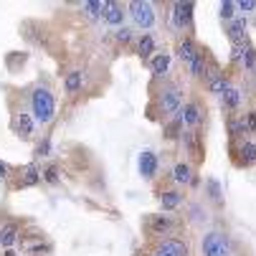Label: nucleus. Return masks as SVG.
Segmentation results:
<instances>
[{"label":"nucleus","instance_id":"obj_1","mask_svg":"<svg viewBox=\"0 0 256 256\" xmlns=\"http://www.w3.org/2000/svg\"><path fill=\"white\" fill-rule=\"evenodd\" d=\"M30 109H33V117L36 122L41 124H48L56 114V99L48 89H36L33 96H30Z\"/></svg>","mask_w":256,"mask_h":256},{"label":"nucleus","instance_id":"obj_2","mask_svg":"<svg viewBox=\"0 0 256 256\" xmlns=\"http://www.w3.org/2000/svg\"><path fill=\"white\" fill-rule=\"evenodd\" d=\"M231 254V244L228 236L221 231H210L203 238V256H228Z\"/></svg>","mask_w":256,"mask_h":256},{"label":"nucleus","instance_id":"obj_3","mask_svg":"<svg viewBox=\"0 0 256 256\" xmlns=\"http://www.w3.org/2000/svg\"><path fill=\"white\" fill-rule=\"evenodd\" d=\"M132 20L140 26V28H152L155 23V8L152 3H148V0H132V3L127 6Z\"/></svg>","mask_w":256,"mask_h":256},{"label":"nucleus","instance_id":"obj_4","mask_svg":"<svg viewBox=\"0 0 256 256\" xmlns=\"http://www.w3.org/2000/svg\"><path fill=\"white\" fill-rule=\"evenodd\" d=\"M193 3H175L172 6V26L180 28V30H186L193 26Z\"/></svg>","mask_w":256,"mask_h":256},{"label":"nucleus","instance_id":"obj_5","mask_svg":"<svg viewBox=\"0 0 256 256\" xmlns=\"http://www.w3.org/2000/svg\"><path fill=\"white\" fill-rule=\"evenodd\" d=\"M180 104H182V96L175 86L160 92V109L165 114H180Z\"/></svg>","mask_w":256,"mask_h":256},{"label":"nucleus","instance_id":"obj_6","mask_svg":"<svg viewBox=\"0 0 256 256\" xmlns=\"http://www.w3.org/2000/svg\"><path fill=\"white\" fill-rule=\"evenodd\" d=\"M182 144H186L188 155H190L196 162H200V160H203V137H200L196 130L182 132Z\"/></svg>","mask_w":256,"mask_h":256},{"label":"nucleus","instance_id":"obj_7","mask_svg":"<svg viewBox=\"0 0 256 256\" xmlns=\"http://www.w3.org/2000/svg\"><path fill=\"white\" fill-rule=\"evenodd\" d=\"M206 79H208V89L213 92V94H224L231 84H228V79L221 74V68L218 66H210L208 71H206Z\"/></svg>","mask_w":256,"mask_h":256},{"label":"nucleus","instance_id":"obj_8","mask_svg":"<svg viewBox=\"0 0 256 256\" xmlns=\"http://www.w3.org/2000/svg\"><path fill=\"white\" fill-rule=\"evenodd\" d=\"M13 130H16V134H18L20 140H30V137H33V130H36L33 117L26 114V112H18V114L13 117Z\"/></svg>","mask_w":256,"mask_h":256},{"label":"nucleus","instance_id":"obj_9","mask_svg":"<svg viewBox=\"0 0 256 256\" xmlns=\"http://www.w3.org/2000/svg\"><path fill=\"white\" fill-rule=\"evenodd\" d=\"M175 54H178V58H180L182 64H188V66H190L200 51L196 48L193 38H180V41H178V46H175Z\"/></svg>","mask_w":256,"mask_h":256},{"label":"nucleus","instance_id":"obj_10","mask_svg":"<svg viewBox=\"0 0 256 256\" xmlns=\"http://www.w3.org/2000/svg\"><path fill=\"white\" fill-rule=\"evenodd\" d=\"M180 117H182V122H186L188 127H196L203 120V109H200L198 102H190V104H186V106L180 109Z\"/></svg>","mask_w":256,"mask_h":256},{"label":"nucleus","instance_id":"obj_11","mask_svg":"<svg viewBox=\"0 0 256 256\" xmlns=\"http://www.w3.org/2000/svg\"><path fill=\"white\" fill-rule=\"evenodd\" d=\"M228 38L234 46H244L246 44V20L244 18H236L228 23Z\"/></svg>","mask_w":256,"mask_h":256},{"label":"nucleus","instance_id":"obj_12","mask_svg":"<svg viewBox=\"0 0 256 256\" xmlns=\"http://www.w3.org/2000/svg\"><path fill=\"white\" fill-rule=\"evenodd\" d=\"M82 84H84V74H82L79 68L68 71V74H66V79H64V89H66V94H68V96L79 94V92H82Z\"/></svg>","mask_w":256,"mask_h":256},{"label":"nucleus","instance_id":"obj_13","mask_svg":"<svg viewBox=\"0 0 256 256\" xmlns=\"http://www.w3.org/2000/svg\"><path fill=\"white\" fill-rule=\"evenodd\" d=\"M18 224H13V221H8V224H3L0 226V246H6V248H10L16 241H18Z\"/></svg>","mask_w":256,"mask_h":256},{"label":"nucleus","instance_id":"obj_14","mask_svg":"<svg viewBox=\"0 0 256 256\" xmlns=\"http://www.w3.org/2000/svg\"><path fill=\"white\" fill-rule=\"evenodd\" d=\"M140 172L144 178H155V172H158V158H155V152H142L140 155Z\"/></svg>","mask_w":256,"mask_h":256},{"label":"nucleus","instance_id":"obj_15","mask_svg":"<svg viewBox=\"0 0 256 256\" xmlns=\"http://www.w3.org/2000/svg\"><path fill=\"white\" fill-rule=\"evenodd\" d=\"M104 20H106L109 26H120V28H122V20H124V8H122L120 3H106Z\"/></svg>","mask_w":256,"mask_h":256},{"label":"nucleus","instance_id":"obj_16","mask_svg":"<svg viewBox=\"0 0 256 256\" xmlns=\"http://www.w3.org/2000/svg\"><path fill=\"white\" fill-rule=\"evenodd\" d=\"M137 54L142 58H152L155 56V38L150 33H142L140 38H137Z\"/></svg>","mask_w":256,"mask_h":256},{"label":"nucleus","instance_id":"obj_17","mask_svg":"<svg viewBox=\"0 0 256 256\" xmlns=\"http://www.w3.org/2000/svg\"><path fill=\"white\" fill-rule=\"evenodd\" d=\"M148 228H150L152 234H168V231L172 228V218H170V216H150Z\"/></svg>","mask_w":256,"mask_h":256},{"label":"nucleus","instance_id":"obj_18","mask_svg":"<svg viewBox=\"0 0 256 256\" xmlns=\"http://www.w3.org/2000/svg\"><path fill=\"white\" fill-rule=\"evenodd\" d=\"M238 155H241V165H256V142L244 140L238 144Z\"/></svg>","mask_w":256,"mask_h":256},{"label":"nucleus","instance_id":"obj_19","mask_svg":"<svg viewBox=\"0 0 256 256\" xmlns=\"http://www.w3.org/2000/svg\"><path fill=\"white\" fill-rule=\"evenodd\" d=\"M150 68H152V74L155 76H162V74H168V68H170V54H155L152 58H150Z\"/></svg>","mask_w":256,"mask_h":256},{"label":"nucleus","instance_id":"obj_20","mask_svg":"<svg viewBox=\"0 0 256 256\" xmlns=\"http://www.w3.org/2000/svg\"><path fill=\"white\" fill-rule=\"evenodd\" d=\"M160 246H162L165 251H170L172 256H188V254H190V251H188V244L180 241V238H165Z\"/></svg>","mask_w":256,"mask_h":256},{"label":"nucleus","instance_id":"obj_21","mask_svg":"<svg viewBox=\"0 0 256 256\" xmlns=\"http://www.w3.org/2000/svg\"><path fill=\"white\" fill-rule=\"evenodd\" d=\"M36 182H41V172L36 170V165H28L20 175V182H18V188H30L36 186Z\"/></svg>","mask_w":256,"mask_h":256},{"label":"nucleus","instance_id":"obj_22","mask_svg":"<svg viewBox=\"0 0 256 256\" xmlns=\"http://www.w3.org/2000/svg\"><path fill=\"white\" fill-rule=\"evenodd\" d=\"M180 203H182V196H180L178 190H168V193L160 196V206H162V210H175Z\"/></svg>","mask_w":256,"mask_h":256},{"label":"nucleus","instance_id":"obj_23","mask_svg":"<svg viewBox=\"0 0 256 256\" xmlns=\"http://www.w3.org/2000/svg\"><path fill=\"white\" fill-rule=\"evenodd\" d=\"M172 180H175V182H193L190 165H186V162H178V165L172 168Z\"/></svg>","mask_w":256,"mask_h":256},{"label":"nucleus","instance_id":"obj_24","mask_svg":"<svg viewBox=\"0 0 256 256\" xmlns=\"http://www.w3.org/2000/svg\"><path fill=\"white\" fill-rule=\"evenodd\" d=\"M221 96H224V106H226V109H236V106L241 104V92H238L236 86H228Z\"/></svg>","mask_w":256,"mask_h":256},{"label":"nucleus","instance_id":"obj_25","mask_svg":"<svg viewBox=\"0 0 256 256\" xmlns=\"http://www.w3.org/2000/svg\"><path fill=\"white\" fill-rule=\"evenodd\" d=\"M82 10L89 16V18H104V10H106V3H99V0H92V3H82Z\"/></svg>","mask_w":256,"mask_h":256},{"label":"nucleus","instance_id":"obj_26","mask_svg":"<svg viewBox=\"0 0 256 256\" xmlns=\"http://www.w3.org/2000/svg\"><path fill=\"white\" fill-rule=\"evenodd\" d=\"M206 71H208L206 54H198V56H196V61L190 64V74H193V76H206Z\"/></svg>","mask_w":256,"mask_h":256},{"label":"nucleus","instance_id":"obj_27","mask_svg":"<svg viewBox=\"0 0 256 256\" xmlns=\"http://www.w3.org/2000/svg\"><path fill=\"white\" fill-rule=\"evenodd\" d=\"M236 10H238V6L236 3H231V0H226V3H221V18L224 20H236Z\"/></svg>","mask_w":256,"mask_h":256},{"label":"nucleus","instance_id":"obj_28","mask_svg":"<svg viewBox=\"0 0 256 256\" xmlns=\"http://www.w3.org/2000/svg\"><path fill=\"white\" fill-rule=\"evenodd\" d=\"M228 132H231V137H234V140H238V137H244V134H248L241 120H231V122H228Z\"/></svg>","mask_w":256,"mask_h":256},{"label":"nucleus","instance_id":"obj_29","mask_svg":"<svg viewBox=\"0 0 256 256\" xmlns=\"http://www.w3.org/2000/svg\"><path fill=\"white\" fill-rule=\"evenodd\" d=\"M241 61H244V68H254V66H256V51H254L251 46H246V48H244V58H241Z\"/></svg>","mask_w":256,"mask_h":256},{"label":"nucleus","instance_id":"obj_30","mask_svg":"<svg viewBox=\"0 0 256 256\" xmlns=\"http://www.w3.org/2000/svg\"><path fill=\"white\" fill-rule=\"evenodd\" d=\"M241 122H244V127H246V132H248V134H256V112L244 114V117H241Z\"/></svg>","mask_w":256,"mask_h":256},{"label":"nucleus","instance_id":"obj_31","mask_svg":"<svg viewBox=\"0 0 256 256\" xmlns=\"http://www.w3.org/2000/svg\"><path fill=\"white\" fill-rule=\"evenodd\" d=\"M41 178H44L46 182H51V186H54V182H58V168H56V165H48V168L41 172Z\"/></svg>","mask_w":256,"mask_h":256},{"label":"nucleus","instance_id":"obj_32","mask_svg":"<svg viewBox=\"0 0 256 256\" xmlns=\"http://www.w3.org/2000/svg\"><path fill=\"white\" fill-rule=\"evenodd\" d=\"M114 38H117L120 44H130V41H132V30L122 26V28H117V30H114Z\"/></svg>","mask_w":256,"mask_h":256},{"label":"nucleus","instance_id":"obj_33","mask_svg":"<svg viewBox=\"0 0 256 256\" xmlns=\"http://www.w3.org/2000/svg\"><path fill=\"white\" fill-rule=\"evenodd\" d=\"M208 190H210V198H213L216 203H221V188H218L216 180H208Z\"/></svg>","mask_w":256,"mask_h":256},{"label":"nucleus","instance_id":"obj_34","mask_svg":"<svg viewBox=\"0 0 256 256\" xmlns=\"http://www.w3.org/2000/svg\"><path fill=\"white\" fill-rule=\"evenodd\" d=\"M236 6H238L241 13H251V10H256V3H254V0H241V3H236Z\"/></svg>","mask_w":256,"mask_h":256},{"label":"nucleus","instance_id":"obj_35","mask_svg":"<svg viewBox=\"0 0 256 256\" xmlns=\"http://www.w3.org/2000/svg\"><path fill=\"white\" fill-rule=\"evenodd\" d=\"M36 155H38V158L48 155V140H44V142H38V144H36Z\"/></svg>","mask_w":256,"mask_h":256},{"label":"nucleus","instance_id":"obj_36","mask_svg":"<svg viewBox=\"0 0 256 256\" xmlns=\"http://www.w3.org/2000/svg\"><path fill=\"white\" fill-rule=\"evenodd\" d=\"M0 178H3V180L8 178V165L6 162H0Z\"/></svg>","mask_w":256,"mask_h":256},{"label":"nucleus","instance_id":"obj_37","mask_svg":"<svg viewBox=\"0 0 256 256\" xmlns=\"http://www.w3.org/2000/svg\"><path fill=\"white\" fill-rule=\"evenodd\" d=\"M152 256H172V254H170V251H165L162 246H158V251H155Z\"/></svg>","mask_w":256,"mask_h":256}]
</instances>
